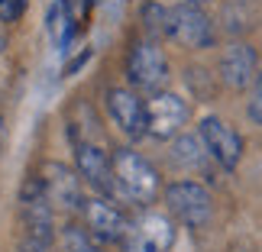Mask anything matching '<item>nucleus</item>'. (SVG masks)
Listing matches in <instances>:
<instances>
[{"label":"nucleus","mask_w":262,"mask_h":252,"mask_svg":"<svg viewBox=\"0 0 262 252\" xmlns=\"http://www.w3.org/2000/svg\"><path fill=\"white\" fill-rule=\"evenodd\" d=\"M36 175H39V181H42V188H46V197L52 200V207L58 210V217H65V220L81 217L88 188H84L81 175L75 171V165L58 162V158H46V162H39Z\"/></svg>","instance_id":"39448f33"},{"label":"nucleus","mask_w":262,"mask_h":252,"mask_svg":"<svg viewBox=\"0 0 262 252\" xmlns=\"http://www.w3.org/2000/svg\"><path fill=\"white\" fill-rule=\"evenodd\" d=\"M110 165H114V178L120 188V200L136 210L152 207L162 200V171H159L149 158L133 146H114L110 149Z\"/></svg>","instance_id":"f257e3e1"},{"label":"nucleus","mask_w":262,"mask_h":252,"mask_svg":"<svg viewBox=\"0 0 262 252\" xmlns=\"http://www.w3.org/2000/svg\"><path fill=\"white\" fill-rule=\"evenodd\" d=\"M214 72H217L220 87L233 90V94H243V90L253 87L256 75H259V49L253 42H246V39H230L220 49Z\"/></svg>","instance_id":"9b49d317"},{"label":"nucleus","mask_w":262,"mask_h":252,"mask_svg":"<svg viewBox=\"0 0 262 252\" xmlns=\"http://www.w3.org/2000/svg\"><path fill=\"white\" fill-rule=\"evenodd\" d=\"M181 4H191V7H201V10H207L210 4H217V0H181Z\"/></svg>","instance_id":"b1692460"},{"label":"nucleus","mask_w":262,"mask_h":252,"mask_svg":"<svg viewBox=\"0 0 262 252\" xmlns=\"http://www.w3.org/2000/svg\"><path fill=\"white\" fill-rule=\"evenodd\" d=\"M55 243H58L62 252H104V246L88 233V226L81 220H62V223H58Z\"/></svg>","instance_id":"dca6fc26"},{"label":"nucleus","mask_w":262,"mask_h":252,"mask_svg":"<svg viewBox=\"0 0 262 252\" xmlns=\"http://www.w3.org/2000/svg\"><path fill=\"white\" fill-rule=\"evenodd\" d=\"M191 120V104L175 90H156L146 97V136L156 143H172L178 133H185Z\"/></svg>","instance_id":"1a4fd4ad"},{"label":"nucleus","mask_w":262,"mask_h":252,"mask_svg":"<svg viewBox=\"0 0 262 252\" xmlns=\"http://www.w3.org/2000/svg\"><path fill=\"white\" fill-rule=\"evenodd\" d=\"M246 120L253 126H262V68H259V75H256V81L253 87L246 90Z\"/></svg>","instance_id":"aec40b11"},{"label":"nucleus","mask_w":262,"mask_h":252,"mask_svg":"<svg viewBox=\"0 0 262 252\" xmlns=\"http://www.w3.org/2000/svg\"><path fill=\"white\" fill-rule=\"evenodd\" d=\"M243 4H253V0H243Z\"/></svg>","instance_id":"bb28decb"},{"label":"nucleus","mask_w":262,"mask_h":252,"mask_svg":"<svg viewBox=\"0 0 262 252\" xmlns=\"http://www.w3.org/2000/svg\"><path fill=\"white\" fill-rule=\"evenodd\" d=\"M246 26H249V23H246V13H243V0H239V4L224 7V23H217V29H224L227 36L239 39V33H243Z\"/></svg>","instance_id":"6ab92c4d"},{"label":"nucleus","mask_w":262,"mask_h":252,"mask_svg":"<svg viewBox=\"0 0 262 252\" xmlns=\"http://www.w3.org/2000/svg\"><path fill=\"white\" fill-rule=\"evenodd\" d=\"M126 84L139 90V94H156V90L168 87V78H172V65H168V55L159 39L149 36H136L126 49Z\"/></svg>","instance_id":"7ed1b4c3"},{"label":"nucleus","mask_w":262,"mask_h":252,"mask_svg":"<svg viewBox=\"0 0 262 252\" xmlns=\"http://www.w3.org/2000/svg\"><path fill=\"white\" fill-rule=\"evenodd\" d=\"M78 220L88 226V233L100 246H123V239L133 233V217L126 214V207L110 200V197L91 194V191L84 197V207H81V217Z\"/></svg>","instance_id":"6e6552de"},{"label":"nucleus","mask_w":262,"mask_h":252,"mask_svg":"<svg viewBox=\"0 0 262 252\" xmlns=\"http://www.w3.org/2000/svg\"><path fill=\"white\" fill-rule=\"evenodd\" d=\"M185 81H188V87H191V94L194 97H201V100H210L214 97V90H217V75H207L204 68H185Z\"/></svg>","instance_id":"a211bd4d"},{"label":"nucleus","mask_w":262,"mask_h":252,"mask_svg":"<svg viewBox=\"0 0 262 252\" xmlns=\"http://www.w3.org/2000/svg\"><path fill=\"white\" fill-rule=\"evenodd\" d=\"M217 39H220V29L207 10L191 7V4L172 7V36H168V42L191 49V52H204V49L217 45Z\"/></svg>","instance_id":"f8f14e48"},{"label":"nucleus","mask_w":262,"mask_h":252,"mask_svg":"<svg viewBox=\"0 0 262 252\" xmlns=\"http://www.w3.org/2000/svg\"><path fill=\"white\" fill-rule=\"evenodd\" d=\"M4 49H7V36L0 33V55H4Z\"/></svg>","instance_id":"a878e982"},{"label":"nucleus","mask_w":262,"mask_h":252,"mask_svg":"<svg viewBox=\"0 0 262 252\" xmlns=\"http://www.w3.org/2000/svg\"><path fill=\"white\" fill-rule=\"evenodd\" d=\"M72 165L81 175L84 188L91 194H100V197H110L117 204H123L117 178H114V165H110V149H104L97 139H72Z\"/></svg>","instance_id":"423d86ee"},{"label":"nucleus","mask_w":262,"mask_h":252,"mask_svg":"<svg viewBox=\"0 0 262 252\" xmlns=\"http://www.w3.org/2000/svg\"><path fill=\"white\" fill-rule=\"evenodd\" d=\"M16 217L19 230L26 239H36L42 246H52L58 236V210L52 207V200L46 197V188L39 181L36 171H29L23 178V185L16 191Z\"/></svg>","instance_id":"f03ea898"},{"label":"nucleus","mask_w":262,"mask_h":252,"mask_svg":"<svg viewBox=\"0 0 262 252\" xmlns=\"http://www.w3.org/2000/svg\"><path fill=\"white\" fill-rule=\"evenodd\" d=\"M49 36L55 45H68V39H72V13H68L65 0H55L49 10Z\"/></svg>","instance_id":"f3484780"},{"label":"nucleus","mask_w":262,"mask_h":252,"mask_svg":"<svg viewBox=\"0 0 262 252\" xmlns=\"http://www.w3.org/2000/svg\"><path fill=\"white\" fill-rule=\"evenodd\" d=\"M198 136H201V143H204L207 155L214 158L217 168H224V171L239 168L246 143H243V136H239V129L233 123H227V120L217 117V113H204L198 120Z\"/></svg>","instance_id":"9d476101"},{"label":"nucleus","mask_w":262,"mask_h":252,"mask_svg":"<svg viewBox=\"0 0 262 252\" xmlns=\"http://www.w3.org/2000/svg\"><path fill=\"white\" fill-rule=\"evenodd\" d=\"M4 123H7V120H4V113H0V146H4V133H7V126H4Z\"/></svg>","instance_id":"393cba45"},{"label":"nucleus","mask_w":262,"mask_h":252,"mask_svg":"<svg viewBox=\"0 0 262 252\" xmlns=\"http://www.w3.org/2000/svg\"><path fill=\"white\" fill-rule=\"evenodd\" d=\"M133 233L139 239H146V243H152L156 249L168 252L175 246V220L168 217V210H156V207H143L139 214L133 217Z\"/></svg>","instance_id":"ddd939ff"},{"label":"nucleus","mask_w":262,"mask_h":252,"mask_svg":"<svg viewBox=\"0 0 262 252\" xmlns=\"http://www.w3.org/2000/svg\"><path fill=\"white\" fill-rule=\"evenodd\" d=\"M120 252H162V249H156L152 243H146V239H139L136 233H129L123 239V246H120Z\"/></svg>","instance_id":"4be33fe9"},{"label":"nucleus","mask_w":262,"mask_h":252,"mask_svg":"<svg viewBox=\"0 0 262 252\" xmlns=\"http://www.w3.org/2000/svg\"><path fill=\"white\" fill-rule=\"evenodd\" d=\"M139 19H143V36L168 42V36H172V7L168 4H162V0H146L143 10H139Z\"/></svg>","instance_id":"2eb2a0df"},{"label":"nucleus","mask_w":262,"mask_h":252,"mask_svg":"<svg viewBox=\"0 0 262 252\" xmlns=\"http://www.w3.org/2000/svg\"><path fill=\"white\" fill-rule=\"evenodd\" d=\"M100 104H104L107 123L114 126L129 146L139 143V139H146V97L139 94V90H133L129 84H110V87H104Z\"/></svg>","instance_id":"0eeeda50"},{"label":"nucleus","mask_w":262,"mask_h":252,"mask_svg":"<svg viewBox=\"0 0 262 252\" xmlns=\"http://www.w3.org/2000/svg\"><path fill=\"white\" fill-rule=\"evenodd\" d=\"M29 0H0V26H13L26 16Z\"/></svg>","instance_id":"412c9836"},{"label":"nucleus","mask_w":262,"mask_h":252,"mask_svg":"<svg viewBox=\"0 0 262 252\" xmlns=\"http://www.w3.org/2000/svg\"><path fill=\"white\" fill-rule=\"evenodd\" d=\"M16 252H52V246H42V243H36V239H19V246H16Z\"/></svg>","instance_id":"5701e85b"},{"label":"nucleus","mask_w":262,"mask_h":252,"mask_svg":"<svg viewBox=\"0 0 262 252\" xmlns=\"http://www.w3.org/2000/svg\"><path fill=\"white\" fill-rule=\"evenodd\" d=\"M162 204L168 210V217L185 230H204L214 220V194H210L204 181H194V178L168 181L162 188Z\"/></svg>","instance_id":"20e7f679"},{"label":"nucleus","mask_w":262,"mask_h":252,"mask_svg":"<svg viewBox=\"0 0 262 252\" xmlns=\"http://www.w3.org/2000/svg\"><path fill=\"white\" fill-rule=\"evenodd\" d=\"M168 158H172V165L178 168H185V171H207L210 165H214V158L207 155V149L204 143H201V136H198V129L194 133H178L172 139V152H168Z\"/></svg>","instance_id":"4468645a"}]
</instances>
